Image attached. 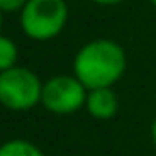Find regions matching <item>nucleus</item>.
<instances>
[{
	"label": "nucleus",
	"instance_id": "12",
	"mask_svg": "<svg viewBox=\"0 0 156 156\" xmlns=\"http://www.w3.org/2000/svg\"><path fill=\"white\" fill-rule=\"evenodd\" d=\"M150 2H152V6H154V8H156V0H150Z\"/></svg>",
	"mask_w": 156,
	"mask_h": 156
},
{
	"label": "nucleus",
	"instance_id": "5",
	"mask_svg": "<svg viewBox=\"0 0 156 156\" xmlns=\"http://www.w3.org/2000/svg\"><path fill=\"white\" fill-rule=\"evenodd\" d=\"M85 109L97 121H109L117 115L119 111V99L115 95L113 87L105 89H91L87 91V99H85Z\"/></svg>",
	"mask_w": 156,
	"mask_h": 156
},
{
	"label": "nucleus",
	"instance_id": "8",
	"mask_svg": "<svg viewBox=\"0 0 156 156\" xmlns=\"http://www.w3.org/2000/svg\"><path fill=\"white\" fill-rule=\"evenodd\" d=\"M28 4V0H0V10L6 12H22L24 6Z\"/></svg>",
	"mask_w": 156,
	"mask_h": 156
},
{
	"label": "nucleus",
	"instance_id": "7",
	"mask_svg": "<svg viewBox=\"0 0 156 156\" xmlns=\"http://www.w3.org/2000/svg\"><path fill=\"white\" fill-rule=\"evenodd\" d=\"M18 65V46L12 38L0 34V73Z\"/></svg>",
	"mask_w": 156,
	"mask_h": 156
},
{
	"label": "nucleus",
	"instance_id": "11",
	"mask_svg": "<svg viewBox=\"0 0 156 156\" xmlns=\"http://www.w3.org/2000/svg\"><path fill=\"white\" fill-rule=\"evenodd\" d=\"M2 14H4V12L0 10V30H2Z\"/></svg>",
	"mask_w": 156,
	"mask_h": 156
},
{
	"label": "nucleus",
	"instance_id": "6",
	"mask_svg": "<svg viewBox=\"0 0 156 156\" xmlns=\"http://www.w3.org/2000/svg\"><path fill=\"white\" fill-rule=\"evenodd\" d=\"M0 156H46L34 142L26 138H10L0 144Z\"/></svg>",
	"mask_w": 156,
	"mask_h": 156
},
{
	"label": "nucleus",
	"instance_id": "4",
	"mask_svg": "<svg viewBox=\"0 0 156 156\" xmlns=\"http://www.w3.org/2000/svg\"><path fill=\"white\" fill-rule=\"evenodd\" d=\"M87 87L75 75H53L44 81L42 105L53 115H71L85 107Z\"/></svg>",
	"mask_w": 156,
	"mask_h": 156
},
{
	"label": "nucleus",
	"instance_id": "10",
	"mask_svg": "<svg viewBox=\"0 0 156 156\" xmlns=\"http://www.w3.org/2000/svg\"><path fill=\"white\" fill-rule=\"evenodd\" d=\"M150 136H152V142H154V146H156V119L152 121V126H150Z\"/></svg>",
	"mask_w": 156,
	"mask_h": 156
},
{
	"label": "nucleus",
	"instance_id": "9",
	"mask_svg": "<svg viewBox=\"0 0 156 156\" xmlns=\"http://www.w3.org/2000/svg\"><path fill=\"white\" fill-rule=\"evenodd\" d=\"M91 2L99 4V6H117V4L125 2V0H91Z\"/></svg>",
	"mask_w": 156,
	"mask_h": 156
},
{
	"label": "nucleus",
	"instance_id": "1",
	"mask_svg": "<svg viewBox=\"0 0 156 156\" xmlns=\"http://www.w3.org/2000/svg\"><path fill=\"white\" fill-rule=\"evenodd\" d=\"M126 71V53L121 44L107 38L87 42L73 57V75L91 89L113 87Z\"/></svg>",
	"mask_w": 156,
	"mask_h": 156
},
{
	"label": "nucleus",
	"instance_id": "3",
	"mask_svg": "<svg viewBox=\"0 0 156 156\" xmlns=\"http://www.w3.org/2000/svg\"><path fill=\"white\" fill-rule=\"evenodd\" d=\"M44 83L30 67L16 65L0 73V105L14 113L34 109L42 103Z\"/></svg>",
	"mask_w": 156,
	"mask_h": 156
},
{
	"label": "nucleus",
	"instance_id": "2",
	"mask_svg": "<svg viewBox=\"0 0 156 156\" xmlns=\"http://www.w3.org/2000/svg\"><path fill=\"white\" fill-rule=\"evenodd\" d=\"M67 16L65 0H28L20 12V26L30 40L48 42L63 32Z\"/></svg>",
	"mask_w": 156,
	"mask_h": 156
}]
</instances>
